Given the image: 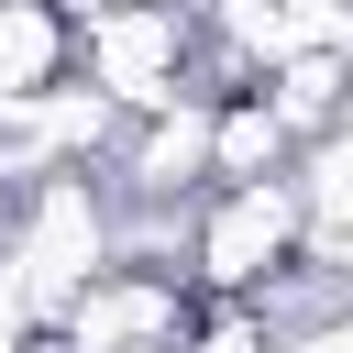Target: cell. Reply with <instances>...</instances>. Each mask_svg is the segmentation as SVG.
<instances>
[{
	"mask_svg": "<svg viewBox=\"0 0 353 353\" xmlns=\"http://www.w3.org/2000/svg\"><path fill=\"white\" fill-rule=\"evenodd\" d=\"M309 243V199L298 176H254V188H210V210L188 221V254L221 298H265Z\"/></svg>",
	"mask_w": 353,
	"mask_h": 353,
	"instance_id": "6da1fadb",
	"label": "cell"
},
{
	"mask_svg": "<svg viewBox=\"0 0 353 353\" xmlns=\"http://www.w3.org/2000/svg\"><path fill=\"white\" fill-rule=\"evenodd\" d=\"M77 55L121 121H154L188 99V11L176 0H110L99 22H77Z\"/></svg>",
	"mask_w": 353,
	"mask_h": 353,
	"instance_id": "7a4b0ae2",
	"label": "cell"
},
{
	"mask_svg": "<svg viewBox=\"0 0 353 353\" xmlns=\"http://www.w3.org/2000/svg\"><path fill=\"white\" fill-rule=\"evenodd\" d=\"M55 320H66V353H188V298L165 265H99Z\"/></svg>",
	"mask_w": 353,
	"mask_h": 353,
	"instance_id": "3957f363",
	"label": "cell"
},
{
	"mask_svg": "<svg viewBox=\"0 0 353 353\" xmlns=\"http://www.w3.org/2000/svg\"><path fill=\"white\" fill-rule=\"evenodd\" d=\"M210 110H221V99H210V88H188L176 110L121 121V165H110V176H121L132 199H154V210H165V199H188V188H210Z\"/></svg>",
	"mask_w": 353,
	"mask_h": 353,
	"instance_id": "277c9868",
	"label": "cell"
},
{
	"mask_svg": "<svg viewBox=\"0 0 353 353\" xmlns=\"http://www.w3.org/2000/svg\"><path fill=\"white\" fill-rule=\"evenodd\" d=\"M55 66H66V22H55V0H0V110L44 99Z\"/></svg>",
	"mask_w": 353,
	"mask_h": 353,
	"instance_id": "5b68a950",
	"label": "cell"
},
{
	"mask_svg": "<svg viewBox=\"0 0 353 353\" xmlns=\"http://www.w3.org/2000/svg\"><path fill=\"white\" fill-rule=\"evenodd\" d=\"M298 199H309V232H353V110L309 143V165H298Z\"/></svg>",
	"mask_w": 353,
	"mask_h": 353,
	"instance_id": "8992f818",
	"label": "cell"
},
{
	"mask_svg": "<svg viewBox=\"0 0 353 353\" xmlns=\"http://www.w3.org/2000/svg\"><path fill=\"white\" fill-rule=\"evenodd\" d=\"M199 353H276V331H265V320H254V309L232 298V309H221V320L199 331Z\"/></svg>",
	"mask_w": 353,
	"mask_h": 353,
	"instance_id": "52a82bcc",
	"label": "cell"
},
{
	"mask_svg": "<svg viewBox=\"0 0 353 353\" xmlns=\"http://www.w3.org/2000/svg\"><path fill=\"white\" fill-rule=\"evenodd\" d=\"M276 353H353V298L320 309V320H298V331H276Z\"/></svg>",
	"mask_w": 353,
	"mask_h": 353,
	"instance_id": "ba28073f",
	"label": "cell"
},
{
	"mask_svg": "<svg viewBox=\"0 0 353 353\" xmlns=\"http://www.w3.org/2000/svg\"><path fill=\"white\" fill-rule=\"evenodd\" d=\"M221 11H232V0H221Z\"/></svg>",
	"mask_w": 353,
	"mask_h": 353,
	"instance_id": "9c48e42d",
	"label": "cell"
}]
</instances>
